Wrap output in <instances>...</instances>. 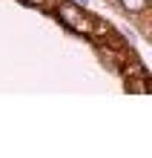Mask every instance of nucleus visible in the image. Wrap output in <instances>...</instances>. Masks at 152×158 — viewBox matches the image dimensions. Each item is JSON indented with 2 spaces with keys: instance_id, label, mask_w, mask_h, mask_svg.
Wrapping results in <instances>:
<instances>
[{
  "instance_id": "nucleus-4",
  "label": "nucleus",
  "mask_w": 152,
  "mask_h": 158,
  "mask_svg": "<svg viewBox=\"0 0 152 158\" xmlns=\"http://www.w3.org/2000/svg\"><path fill=\"white\" fill-rule=\"evenodd\" d=\"M78 3H86V0H78Z\"/></svg>"
},
{
  "instance_id": "nucleus-2",
  "label": "nucleus",
  "mask_w": 152,
  "mask_h": 158,
  "mask_svg": "<svg viewBox=\"0 0 152 158\" xmlns=\"http://www.w3.org/2000/svg\"><path fill=\"white\" fill-rule=\"evenodd\" d=\"M123 6H126L129 12H144V6H146V0H123Z\"/></svg>"
},
{
  "instance_id": "nucleus-3",
  "label": "nucleus",
  "mask_w": 152,
  "mask_h": 158,
  "mask_svg": "<svg viewBox=\"0 0 152 158\" xmlns=\"http://www.w3.org/2000/svg\"><path fill=\"white\" fill-rule=\"evenodd\" d=\"M23 3H32V6H43L46 0H23Z\"/></svg>"
},
{
  "instance_id": "nucleus-1",
  "label": "nucleus",
  "mask_w": 152,
  "mask_h": 158,
  "mask_svg": "<svg viewBox=\"0 0 152 158\" xmlns=\"http://www.w3.org/2000/svg\"><path fill=\"white\" fill-rule=\"evenodd\" d=\"M58 12H60V20L69 26V29H75V32H83V35H103L106 32L101 23H92L89 17L83 15L78 6H72V3H63Z\"/></svg>"
}]
</instances>
